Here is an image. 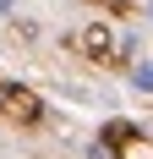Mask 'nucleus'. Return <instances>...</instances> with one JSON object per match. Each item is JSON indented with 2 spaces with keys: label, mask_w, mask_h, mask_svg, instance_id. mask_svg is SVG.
Wrapping results in <instances>:
<instances>
[{
  "label": "nucleus",
  "mask_w": 153,
  "mask_h": 159,
  "mask_svg": "<svg viewBox=\"0 0 153 159\" xmlns=\"http://www.w3.org/2000/svg\"><path fill=\"white\" fill-rule=\"evenodd\" d=\"M0 104H6L16 121H38V115H44V104H38V99H33L22 82H0Z\"/></svg>",
  "instance_id": "1"
},
{
  "label": "nucleus",
  "mask_w": 153,
  "mask_h": 159,
  "mask_svg": "<svg viewBox=\"0 0 153 159\" xmlns=\"http://www.w3.org/2000/svg\"><path fill=\"white\" fill-rule=\"evenodd\" d=\"M82 49H88L93 61H109V55H115V39H109V28H88V33H82Z\"/></svg>",
  "instance_id": "2"
},
{
  "label": "nucleus",
  "mask_w": 153,
  "mask_h": 159,
  "mask_svg": "<svg viewBox=\"0 0 153 159\" xmlns=\"http://www.w3.org/2000/svg\"><path fill=\"white\" fill-rule=\"evenodd\" d=\"M137 55H142V39H137V33H120V39H115V61L137 66Z\"/></svg>",
  "instance_id": "3"
},
{
  "label": "nucleus",
  "mask_w": 153,
  "mask_h": 159,
  "mask_svg": "<svg viewBox=\"0 0 153 159\" xmlns=\"http://www.w3.org/2000/svg\"><path fill=\"white\" fill-rule=\"evenodd\" d=\"M131 88H137V93H153V61H137V66H131Z\"/></svg>",
  "instance_id": "4"
},
{
  "label": "nucleus",
  "mask_w": 153,
  "mask_h": 159,
  "mask_svg": "<svg viewBox=\"0 0 153 159\" xmlns=\"http://www.w3.org/2000/svg\"><path fill=\"white\" fill-rule=\"evenodd\" d=\"M137 121H109V126H104V137H109V143H126V137H137Z\"/></svg>",
  "instance_id": "5"
},
{
  "label": "nucleus",
  "mask_w": 153,
  "mask_h": 159,
  "mask_svg": "<svg viewBox=\"0 0 153 159\" xmlns=\"http://www.w3.org/2000/svg\"><path fill=\"white\" fill-rule=\"evenodd\" d=\"M88 159H115V154H109V148L98 143V148H88Z\"/></svg>",
  "instance_id": "6"
},
{
  "label": "nucleus",
  "mask_w": 153,
  "mask_h": 159,
  "mask_svg": "<svg viewBox=\"0 0 153 159\" xmlns=\"http://www.w3.org/2000/svg\"><path fill=\"white\" fill-rule=\"evenodd\" d=\"M11 11H16V0H0V16H11Z\"/></svg>",
  "instance_id": "7"
}]
</instances>
